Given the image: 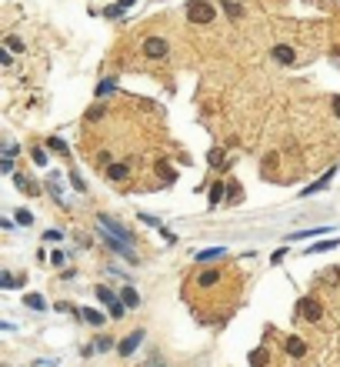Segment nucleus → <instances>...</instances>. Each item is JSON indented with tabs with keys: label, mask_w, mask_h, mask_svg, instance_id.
I'll return each instance as SVG.
<instances>
[{
	"label": "nucleus",
	"mask_w": 340,
	"mask_h": 367,
	"mask_svg": "<svg viewBox=\"0 0 340 367\" xmlns=\"http://www.w3.org/2000/svg\"><path fill=\"white\" fill-rule=\"evenodd\" d=\"M274 60H277V64H294V47L277 44V47H274Z\"/></svg>",
	"instance_id": "obj_7"
},
{
	"label": "nucleus",
	"mask_w": 340,
	"mask_h": 367,
	"mask_svg": "<svg viewBox=\"0 0 340 367\" xmlns=\"http://www.w3.org/2000/svg\"><path fill=\"white\" fill-rule=\"evenodd\" d=\"M70 184H74V190H84V181H80V174H74V177H70Z\"/></svg>",
	"instance_id": "obj_33"
},
{
	"label": "nucleus",
	"mask_w": 340,
	"mask_h": 367,
	"mask_svg": "<svg viewBox=\"0 0 340 367\" xmlns=\"http://www.w3.org/2000/svg\"><path fill=\"white\" fill-rule=\"evenodd\" d=\"M340 240H317V244H310V254H323V251H334Z\"/></svg>",
	"instance_id": "obj_12"
},
{
	"label": "nucleus",
	"mask_w": 340,
	"mask_h": 367,
	"mask_svg": "<svg viewBox=\"0 0 340 367\" xmlns=\"http://www.w3.org/2000/svg\"><path fill=\"white\" fill-rule=\"evenodd\" d=\"M30 220H34V217H30L27 210H17V224H30Z\"/></svg>",
	"instance_id": "obj_30"
},
{
	"label": "nucleus",
	"mask_w": 340,
	"mask_h": 367,
	"mask_svg": "<svg viewBox=\"0 0 340 367\" xmlns=\"http://www.w3.org/2000/svg\"><path fill=\"white\" fill-rule=\"evenodd\" d=\"M297 314H300L303 321H320L323 307L314 300V297H300V300H297Z\"/></svg>",
	"instance_id": "obj_3"
},
{
	"label": "nucleus",
	"mask_w": 340,
	"mask_h": 367,
	"mask_svg": "<svg viewBox=\"0 0 340 367\" xmlns=\"http://www.w3.org/2000/svg\"><path fill=\"white\" fill-rule=\"evenodd\" d=\"M227 197H230V204H237V201H240V187H230V190H227Z\"/></svg>",
	"instance_id": "obj_26"
},
{
	"label": "nucleus",
	"mask_w": 340,
	"mask_h": 367,
	"mask_svg": "<svg viewBox=\"0 0 340 367\" xmlns=\"http://www.w3.org/2000/svg\"><path fill=\"white\" fill-rule=\"evenodd\" d=\"M144 54L147 57H167V40H164V37H147V40H144Z\"/></svg>",
	"instance_id": "obj_4"
},
{
	"label": "nucleus",
	"mask_w": 340,
	"mask_h": 367,
	"mask_svg": "<svg viewBox=\"0 0 340 367\" xmlns=\"http://www.w3.org/2000/svg\"><path fill=\"white\" fill-rule=\"evenodd\" d=\"M330 177H334V170H327V174H323L320 181H317V184H310V187H307V190H303V194H307V197H310V194H317V190H323V187H327V181H330Z\"/></svg>",
	"instance_id": "obj_13"
},
{
	"label": "nucleus",
	"mask_w": 340,
	"mask_h": 367,
	"mask_svg": "<svg viewBox=\"0 0 340 367\" xmlns=\"http://www.w3.org/2000/svg\"><path fill=\"white\" fill-rule=\"evenodd\" d=\"M27 307H34V311H43L47 304H43V297H40V294H27Z\"/></svg>",
	"instance_id": "obj_16"
},
{
	"label": "nucleus",
	"mask_w": 340,
	"mask_h": 367,
	"mask_svg": "<svg viewBox=\"0 0 340 367\" xmlns=\"http://www.w3.org/2000/svg\"><path fill=\"white\" fill-rule=\"evenodd\" d=\"M207 201H210V207H217V204L224 201V181H213V187H210V194H207Z\"/></svg>",
	"instance_id": "obj_8"
},
{
	"label": "nucleus",
	"mask_w": 340,
	"mask_h": 367,
	"mask_svg": "<svg viewBox=\"0 0 340 367\" xmlns=\"http://www.w3.org/2000/svg\"><path fill=\"white\" fill-rule=\"evenodd\" d=\"M60 237H64L60 230H47V234H43V240H54V244H57V240H60Z\"/></svg>",
	"instance_id": "obj_31"
},
{
	"label": "nucleus",
	"mask_w": 340,
	"mask_h": 367,
	"mask_svg": "<svg viewBox=\"0 0 340 367\" xmlns=\"http://www.w3.org/2000/svg\"><path fill=\"white\" fill-rule=\"evenodd\" d=\"M264 357H267L264 350H254V354H250V364H254V367H260V364H264Z\"/></svg>",
	"instance_id": "obj_22"
},
{
	"label": "nucleus",
	"mask_w": 340,
	"mask_h": 367,
	"mask_svg": "<svg viewBox=\"0 0 340 367\" xmlns=\"http://www.w3.org/2000/svg\"><path fill=\"white\" fill-rule=\"evenodd\" d=\"M334 114L340 117V97H334Z\"/></svg>",
	"instance_id": "obj_34"
},
{
	"label": "nucleus",
	"mask_w": 340,
	"mask_h": 367,
	"mask_svg": "<svg viewBox=\"0 0 340 367\" xmlns=\"http://www.w3.org/2000/svg\"><path fill=\"white\" fill-rule=\"evenodd\" d=\"M157 170H160V174H164V177H167V184H170V181H173V170H170V167H167V164H160V167H157Z\"/></svg>",
	"instance_id": "obj_29"
},
{
	"label": "nucleus",
	"mask_w": 340,
	"mask_h": 367,
	"mask_svg": "<svg viewBox=\"0 0 340 367\" xmlns=\"http://www.w3.org/2000/svg\"><path fill=\"white\" fill-rule=\"evenodd\" d=\"M213 257H224V247H210V251H200V254H197V260H204V264H207V260H213Z\"/></svg>",
	"instance_id": "obj_15"
},
{
	"label": "nucleus",
	"mask_w": 340,
	"mask_h": 367,
	"mask_svg": "<svg viewBox=\"0 0 340 367\" xmlns=\"http://www.w3.org/2000/svg\"><path fill=\"white\" fill-rule=\"evenodd\" d=\"M124 304H127V307H137V304H140V294L133 291V287H124Z\"/></svg>",
	"instance_id": "obj_14"
},
{
	"label": "nucleus",
	"mask_w": 340,
	"mask_h": 367,
	"mask_svg": "<svg viewBox=\"0 0 340 367\" xmlns=\"http://www.w3.org/2000/svg\"><path fill=\"white\" fill-rule=\"evenodd\" d=\"M127 174H130V167L127 164H110L107 167V177H110V181H124Z\"/></svg>",
	"instance_id": "obj_9"
},
{
	"label": "nucleus",
	"mask_w": 340,
	"mask_h": 367,
	"mask_svg": "<svg viewBox=\"0 0 340 367\" xmlns=\"http://www.w3.org/2000/svg\"><path fill=\"white\" fill-rule=\"evenodd\" d=\"M0 287H14V277H10V274H0Z\"/></svg>",
	"instance_id": "obj_32"
},
{
	"label": "nucleus",
	"mask_w": 340,
	"mask_h": 367,
	"mask_svg": "<svg viewBox=\"0 0 340 367\" xmlns=\"http://www.w3.org/2000/svg\"><path fill=\"white\" fill-rule=\"evenodd\" d=\"M84 321H87V324H94V327H100V324H104V314H97L94 307H84Z\"/></svg>",
	"instance_id": "obj_11"
},
{
	"label": "nucleus",
	"mask_w": 340,
	"mask_h": 367,
	"mask_svg": "<svg viewBox=\"0 0 340 367\" xmlns=\"http://www.w3.org/2000/svg\"><path fill=\"white\" fill-rule=\"evenodd\" d=\"M7 50H10V54H20V50H23L20 37H7Z\"/></svg>",
	"instance_id": "obj_21"
},
{
	"label": "nucleus",
	"mask_w": 340,
	"mask_h": 367,
	"mask_svg": "<svg viewBox=\"0 0 340 367\" xmlns=\"http://www.w3.org/2000/svg\"><path fill=\"white\" fill-rule=\"evenodd\" d=\"M147 367H164V364H157V361H150V364H147Z\"/></svg>",
	"instance_id": "obj_36"
},
{
	"label": "nucleus",
	"mask_w": 340,
	"mask_h": 367,
	"mask_svg": "<svg viewBox=\"0 0 340 367\" xmlns=\"http://www.w3.org/2000/svg\"><path fill=\"white\" fill-rule=\"evenodd\" d=\"M124 307H127V304H120V300H117V304L110 307V317H124Z\"/></svg>",
	"instance_id": "obj_24"
},
{
	"label": "nucleus",
	"mask_w": 340,
	"mask_h": 367,
	"mask_svg": "<svg viewBox=\"0 0 340 367\" xmlns=\"http://www.w3.org/2000/svg\"><path fill=\"white\" fill-rule=\"evenodd\" d=\"M210 164H224V150H210Z\"/></svg>",
	"instance_id": "obj_25"
},
{
	"label": "nucleus",
	"mask_w": 340,
	"mask_h": 367,
	"mask_svg": "<svg viewBox=\"0 0 340 367\" xmlns=\"http://www.w3.org/2000/svg\"><path fill=\"white\" fill-rule=\"evenodd\" d=\"M224 10H227V17H234V20H237V17H240V14H244V7H240V3H234V0L227 3Z\"/></svg>",
	"instance_id": "obj_18"
},
{
	"label": "nucleus",
	"mask_w": 340,
	"mask_h": 367,
	"mask_svg": "<svg viewBox=\"0 0 340 367\" xmlns=\"http://www.w3.org/2000/svg\"><path fill=\"white\" fill-rule=\"evenodd\" d=\"M117 3H120V7H124V10H127V7H130L133 0H117Z\"/></svg>",
	"instance_id": "obj_35"
},
{
	"label": "nucleus",
	"mask_w": 340,
	"mask_h": 367,
	"mask_svg": "<svg viewBox=\"0 0 340 367\" xmlns=\"http://www.w3.org/2000/svg\"><path fill=\"white\" fill-rule=\"evenodd\" d=\"M113 91V84L110 80H104V84H97V97H104V93H110Z\"/></svg>",
	"instance_id": "obj_23"
},
{
	"label": "nucleus",
	"mask_w": 340,
	"mask_h": 367,
	"mask_svg": "<svg viewBox=\"0 0 340 367\" xmlns=\"http://www.w3.org/2000/svg\"><path fill=\"white\" fill-rule=\"evenodd\" d=\"M217 284V271H207V274H200V287H213Z\"/></svg>",
	"instance_id": "obj_20"
},
{
	"label": "nucleus",
	"mask_w": 340,
	"mask_h": 367,
	"mask_svg": "<svg viewBox=\"0 0 340 367\" xmlns=\"http://www.w3.org/2000/svg\"><path fill=\"white\" fill-rule=\"evenodd\" d=\"M104 14H107V17H120V14H124V7H120V3H117V7H107V10H104Z\"/></svg>",
	"instance_id": "obj_27"
},
{
	"label": "nucleus",
	"mask_w": 340,
	"mask_h": 367,
	"mask_svg": "<svg viewBox=\"0 0 340 367\" xmlns=\"http://www.w3.org/2000/svg\"><path fill=\"white\" fill-rule=\"evenodd\" d=\"M34 164H40V167L47 164V154H43V150H34Z\"/></svg>",
	"instance_id": "obj_28"
},
{
	"label": "nucleus",
	"mask_w": 340,
	"mask_h": 367,
	"mask_svg": "<svg viewBox=\"0 0 340 367\" xmlns=\"http://www.w3.org/2000/svg\"><path fill=\"white\" fill-rule=\"evenodd\" d=\"M47 147H50V150H57V154H67V144H64L60 137H50V140H47Z\"/></svg>",
	"instance_id": "obj_19"
},
{
	"label": "nucleus",
	"mask_w": 340,
	"mask_h": 367,
	"mask_svg": "<svg viewBox=\"0 0 340 367\" xmlns=\"http://www.w3.org/2000/svg\"><path fill=\"white\" fill-rule=\"evenodd\" d=\"M213 17H217V14H213V7H210L207 0H190L187 3V20L190 23H210Z\"/></svg>",
	"instance_id": "obj_2"
},
{
	"label": "nucleus",
	"mask_w": 340,
	"mask_h": 367,
	"mask_svg": "<svg viewBox=\"0 0 340 367\" xmlns=\"http://www.w3.org/2000/svg\"><path fill=\"white\" fill-rule=\"evenodd\" d=\"M283 347H287L290 357H303V354H307V344H303L300 337H287V344H283Z\"/></svg>",
	"instance_id": "obj_6"
},
{
	"label": "nucleus",
	"mask_w": 340,
	"mask_h": 367,
	"mask_svg": "<svg viewBox=\"0 0 340 367\" xmlns=\"http://www.w3.org/2000/svg\"><path fill=\"white\" fill-rule=\"evenodd\" d=\"M97 297H100L104 304H110V307L117 304V300H113V291H110V287H97Z\"/></svg>",
	"instance_id": "obj_17"
},
{
	"label": "nucleus",
	"mask_w": 340,
	"mask_h": 367,
	"mask_svg": "<svg viewBox=\"0 0 340 367\" xmlns=\"http://www.w3.org/2000/svg\"><path fill=\"white\" fill-rule=\"evenodd\" d=\"M97 224H100L104 237L110 240V244H113V247H117L124 257H130L133 264H137V254H133V234H127V230H124V227H120L113 217H107V214H100V217H97Z\"/></svg>",
	"instance_id": "obj_1"
},
{
	"label": "nucleus",
	"mask_w": 340,
	"mask_h": 367,
	"mask_svg": "<svg viewBox=\"0 0 340 367\" xmlns=\"http://www.w3.org/2000/svg\"><path fill=\"white\" fill-rule=\"evenodd\" d=\"M140 341H144V330H133L130 337H124V341H120V344H117V350H120V354H124V357H127V354H133V347H137V344H140Z\"/></svg>",
	"instance_id": "obj_5"
},
{
	"label": "nucleus",
	"mask_w": 340,
	"mask_h": 367,
	"mask_svg": "<svg viewBox=\"0 0 340 367\" xmlns=\"http://www.w3.org/2000/svg\"><path fill=\"white\" fill-rule=\"evenodd\" d=\"M17 187L23 190V194H30V197H37V194H40V187L30 181V177H17Z\"/></svg>",
	"instance_id": "obj_10"
}]
</instances>
